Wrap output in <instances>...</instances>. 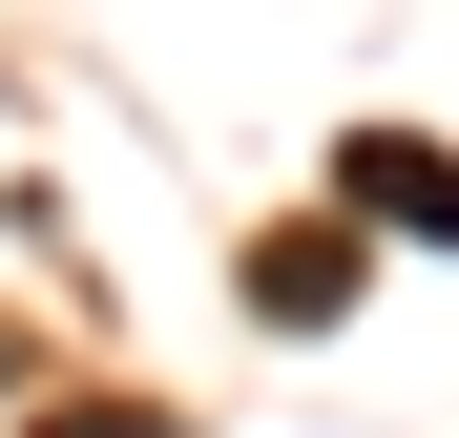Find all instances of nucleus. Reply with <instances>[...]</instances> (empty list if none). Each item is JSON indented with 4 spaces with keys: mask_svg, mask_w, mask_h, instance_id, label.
Segmentation results:
<instances>
[{
    "mask_svg": "<svg viewBox=\"0 0 459 438\" xmlns=\"http://www.w3.org/2000/svg\"><path fill=\"white\" fill-rule=\"evenodd\" d=\"M251 313H272V334H334V313H355V251H334V230H272V251H251Z\"/></svg>",
    "mask_w": 459,
    "mask_h": 438,
    "instance_id": "2",
    "label": "nucleus"
},
{
    "mask_svg": "<svg viewBox=\"0 0 459 438\" xmlns=\"http://www.w3.org/2000/svg\"><path fill=\"white\" fill-rule=\"evenodd\" d=\"M355 209H397L418 251H459V146H397V125H355Z\"/></svg>",
    "mask_w": 459,
    "mask_h": 438,
    "instance_id": "1",
    "label": "nucleus"
},
{
    "mask_svg": "<svg viewBox=\"0 0 459 438\" xmlns=\"http://www.w3.org/2000/svg\"><path fill=\"white\" fill-rule=\"evenodd\" d=\"M42 438H168V417H146V397H84V417H42Z\"/></svg>",
    "mask_w": 459,
    "mask_h": 438,
    "instance_id": "3",
    "label": "nucleus"
}]
</instances>
